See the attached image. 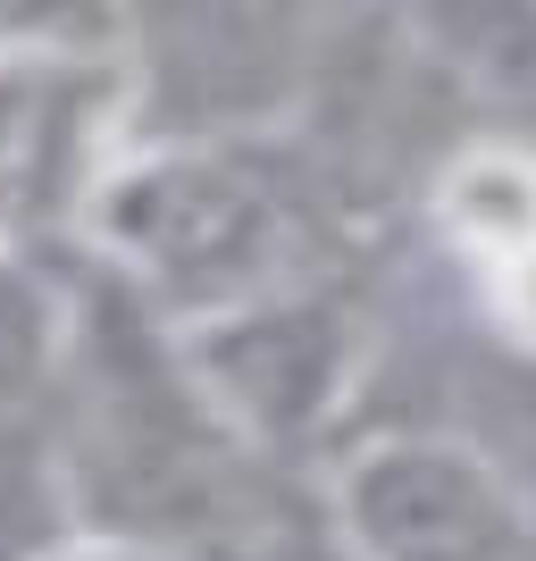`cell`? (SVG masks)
<instances>
[{
	"label": "cell",
	"mask_w": 536,
	"mask_h": 561,
	"mask_svg": "<svg viewBox=\"0 0 536 561\" xmlns=\"http://www.w3.org/2000/svg\"><path fill=\"white\" fill-rule=\"evenodd\" d=\"M76 260L160 328H202L277 285L369 268L319 202L294 142H126L101 176Z\"/></svg>",
	"instance_id": "6da1fadb"
},
{
	"label": "cell",
	"mask_w": 536,
	"mask_h": 561,
	"mask_svg": "<svg viewBox=\"0 0 536 561\" xmlns=\"http://www.w3.org/2000/svg\"><path fill=\"white\" fill-rule=\"evenodd\" d=\"M185 360L193 394L210 402V420L269 469H303L361 427L369 402V268H327V277L277 285L243 310H218L202 328H168Z\"/></svg>",
	"instance_id": "7a4b0ae2"
},
{
	"label": "cell",
	"mask_w": 536,
	"mask_h": 561,
	"mask_svg": "<svg viewBox=\"0 0 536 561\" xmlns=\"http://www.w3.org/2000/svg\"><path fill=\"white\" fill-rule=\"evenodd\" d=\"M126 151L110 18H0V260H76Z\"/></svg>",
	"instance_id": "3957f363"
},
{
	"label": "cell",
	"mask_w": 536,
	"mask_h": 561,
	"mask_svg": "<svg viewBox=\"0 0 536 561\" xmlns=\"http://www.w3.org/2000/svg\"><path fill=\"white\" fill-rule=\"evenodd\" d=\"M319 503L344 561H536V494L453 427H352L319 461Z\"/></svg>",
	"instance_id": "277c9868"
},
{
	"label": "cell",
	"mask_w": 536,
	"mask_h": 561,
	"mask_svg": "<svg viewBox=\"0 0 536 561\" xmlns=\"http://www.w3.org/2000/svg\"><path fill=\"white\" fill-rule=\"evenodd\" d=\"M126 142H269L303 117L327 18L303 9H160L110 18Z\"/></svg>",
	"instance_id": "5b68a950"
},
{
	"label": "cell",
	"mask_w": 536,
	"mask_h": 561,
	"mask_svg": "<svg viewBox=\"0 0 536 561\" xmlns=\"http://www.w3.org/2000/svg\"><path fill=\"white\" fill-rule=\"evenodd\" d=\"M469 135L536 151V9H411Z\"/></svg>",
	"instance_id": "8992f818"
},
{
	"label": "cell",
	"mask_w": 536,
	"mask_h": 561,
	"mask_svg": "<svg viewBox=\"0 0 536 561\" xmlns=\"http://www.w3.org/2000/svg\"><path fill=\"white\" fill-rule=\"evenodd\" d=\"M76 260H0V420L50 411L68 360Z\"/></svg>",
	"instance_id": "52a82bcc"
},
{
	"label": "cell",
	"mask_w": 536,
	"mask_h": 561,
	"mask_svg": "<svg viewBox=\"0 0 536 561\" xmlns=\"http://www.w3.org/2000/svg\"><path fill=\"white\" fill-rule=\"evenodd\" d=\"M76 537H84V503L50 411L0 420V561H50Z\"/></svg>",
	"instance_id": "ba28073f"
},
{
	"label": "cell",
	"mask_w": 536,
	"mask_h": 561,
	"mask_svg": "<svg viewBox=\"0 0 536 561\" xmlns=\"http://www.w3.org/2000/svg\"><path fill=\"white\" fill-rule=\"evenodd\" d=\"M50 561H168V553H151V545H126V537H93V528H84L68 553H50Z\"/></svg>",
	"instance_id": "9c48e42d"
}]
</instances>
